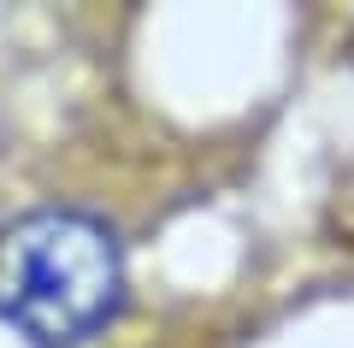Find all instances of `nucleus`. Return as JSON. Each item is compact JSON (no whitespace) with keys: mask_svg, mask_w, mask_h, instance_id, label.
Masks as SVG:
<instances>
[{"mask_svg":"<svg viewBox=\"0 0 354 348\" xmlns=\"http://www.w3.org/2000/svg\"><path fill=\"white\" fill-rule=\"evenodd\" d=\"M124 242L101 212L30 207L0 224V324L30 348H83L124 307Z\"/></svg>","mask_w":354,"mask_h":348,"instance_id":"obj_1","label":"nucleus"}]
</instances>
